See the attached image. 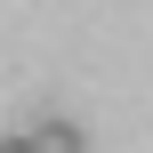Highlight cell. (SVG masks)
Wrapping results in <instances>:
<instances>
[{"label": "cell", "instance_id": "6da1fadb", "mask_svg": "<svg viewBox=\"0 0 153 153\" xmlns=\"http://www.w3.org/2000/svg\"><path fill=\"white\" fill-rule=\"evenodd\" d=\"M32 145L40 153H89V129L65 121V113H48V121H32Z\"/></svg>", "mask_w": 153, "mask_h": 153}, {"label": "cell", "instance_id": "7a4b0ae2", "mask_svg": "<svg viewBox=\"0 0 153 153\" xmlns=\"http://www.w3.org/2000/svg\"><path fill=\"white\" fill-rule=\"evenodd\" d=\"M0 153H40V145H32V129H24V137H0Z\"/></svg>", "mask_w": 153, "mask_h": 153}]
</instances>
